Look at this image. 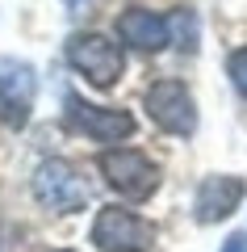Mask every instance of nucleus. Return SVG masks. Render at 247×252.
<instances>
[{
  "label": "nucleus",
  "instance_id": "1",
  "mask_svg": "<svg viewBox=\"0 0 247 252\" xmlns=\"http://www.w3.org/2000/svg\"><path fill=\"white\" fill-rule=\"evenodd\" d=\"M67 63L76 67L92 89H113L126 72V55L113 38L97 34V30H84V34L67 38Z\"/></svg>",
  "mask_w": 247,
  "mask_h": 252
},
{
  "label": "nucleus",
  "instance_id": "2",
  "mask_svg": "<svg viewBox=\"0 0 247 252\" xmlns=\"http://www.w3.org/2000/svg\"><path fill=\"white\" fill-rule=\"evenodd\" d=\"M97 164H101L105 185L130 202H142L159 189V168L142 152H134V147H109V152H101Z\"/></svg>",
  "mask_w": 247,
  "mask_h": 252
},
{
  "label": "nucleus",
  "instance_id": "3",
  "mask_svg": "<svg viewBox=\"0 0 247 252\" xmlns=\"http://www.w3.org/2000/svg\"><path fill=\"white\" fill-rule=\"evenodd\" d=\"M34 198L42 202L46 210H55V215H76V210H84V202H88V185H84V177L76 172V164L51 156V160H42L34 168Z\"/></svg>",
  "mask_w": 247,
  "mask_h": 252
},
{
  "label": "nucleus",
  "instance_id": "4",
  "mask_svg": "<svg viewBox=\"0 0 247 252\" xmlns=\"http://www.w3.org/2000/svg\"><path fill=\"white\" fill-rule=\"evenodd\" d=\"M92 244L101 252H147L155 244V227L126 206H105L92 219Z\"/></svg>",
  "mask_w": 247,
  "mask_h": 252
},
{
  "label": "nucleus",
  "instance_id": "5",
  "mask_svg": "<svg viewBox=\"0 0 247 252\" xmlns=\"http://www.w3.org/2000/svg\"><path fill=\"white\" fill-rule=\"evenodd\" d=\"M63 105H67V126L88 135L92 143H122V139L134 135V114H126L117 105H92L76 93H67Z\"/></svg>",
  "mask_w": 247,
  "mask_h": 252
},
{
  "label": "nucleus",
  "instance_id": "6",
  "mask_svg": "<svg viewBox=\"0 0 247 252\" xmlns=\"http://www.w3.org/2000/svg\"><path fill=\"white\" fill-rule=\"evenodd\" d=\"M147 114L159 130L189 139L197 130V101L180 80H155L147 89Z\"/></svg>",
  "mask_w": 247,
  "mask_h": 252
},
{
  "label": "nucleus",
  "instance_id": "7",
  "mask_svg": "<svg viewBox=\"0 0 247 252\" xmlns=\"http://www.w3.org/2000/svg\"><path fill=\"white\" fill-rule=\"evenodd\" d=\"M34 93H38V76L26 59H9L0 55V122L4 126H26L29 109H34Z\"/></svg>",
  "mask_w": 247,
  "mask_h": 252
},
{
  "label": "nucleus",
  "instance_id": "8",
  "mask_svg": "<svg viewBox=\"0 0 247 252\" xmlns=\"http://www.w3.org/2000/svg\"><path fill=\"white\" fill-rule=\"evenodd\" d=\"M247 185L239 177H230V172H218V177H205L201 185H197V223H222V219H230L239 210V202H243Z\"/></svg>",
  "mask_w": 247,
  "mask_h": 252
},
{
  "label": "nucleus",
  "instance_id": "9",
  "mask_svg": "<svg viewBox=\"0 0 247 252\" xmlns=\"http://www.w3.org/2000/svg\"><path fill=\"white\" fill-rule=\"evenodd\" d=\"M117 34H122L126 46H134L142 55H155V51H164L172 42L168 38V17H159L151 9H126L117 17Z\"/></svg>",
  "mask_w": 247,
  "mask_h": 252
},
{
  "label": "nucleus",
  "instance_id": "10",
  "mask_svg": "<svg viewBox=\"0 0 247 252\" xmlns=\"http://www.w3.org/2000/svg\"><path fill=\"white\" fill-rule=\"evenodd\" d=\"M176 34V46L180 51H197V17L189 9H176L168 17V38Z\"/></svg>",
  "mask_w": 247,
  "mask_h": 252
},
{
  "label": "nucleus",
  "instance_id": "11",
  "mask_svg": "<svg viewBox=\"0 0 247 252\" xmlns=\"http://www.w3.org/2000/svg\"><path fill=\"white\" fill-rule=\"evenodd\" d=\"M226 72H230V80H235V89H239V93L247 97V46H239V51L230 55Z\"/></svg>",
  "mask_w": 247,
  "mask_h": 252
},
{
  "label": "nucleus",
  "instance_id": "12",
  "mask_svg": "<svg viewBox=\"0 0 247 252\" xmlns=\"http://www.w3.org/2000/svg\"><path fill=\"white\" fill-rule=\"evenodd\" d=\"M222 252H247V231H235V235H226Z\"/></svg>",
  "mask_w": 247,
  "mask_h": 252
},
{
  "label": "nucleus",
  "instance_id": "13",
  "mask_svg": "<svg viewBox=\"0 0 247 252\" xmlns=\"http://www.w3.org/2000/svg\"><path fill=\"white\" fill-rule=\"evenodd\" d=\"M63 4H71V9H84V4H88V0H63Z\"/></svg>",
  "mask_w": 247,
  "mask_h": 252
}]
</instances>
